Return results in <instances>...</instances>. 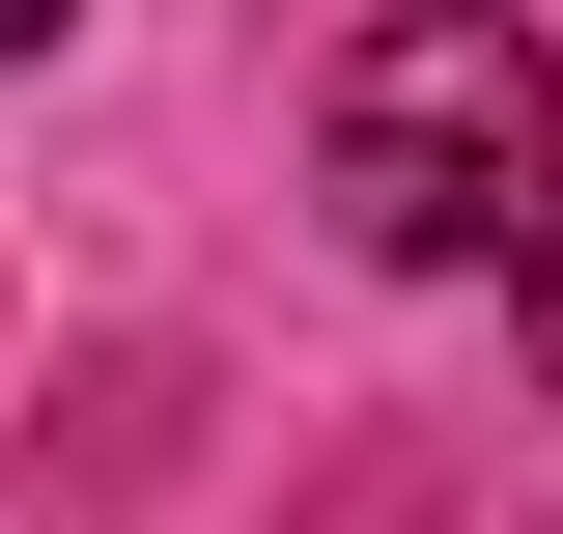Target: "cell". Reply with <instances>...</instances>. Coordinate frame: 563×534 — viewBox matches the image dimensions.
<instances>
[{
  "label": "cell",
  "instance_id": "cell-2",
  "mask_svg": "<svg viewBox=\"0 0 563 534\" xmlns=\"http://www.w3.org/2000/svg\"><path fill=\"white\" fill-rule=\"evenodd\" d=\"M57 29H85V0H0V57H57Z\"/></svg>",
  "mask_w": 563,
  "mask_h": 534
},
{
  "label": "cell",
  "instance_id": "cell-1",
  "mask_svg": "<svg viewBox=\"0 0 563 534\" xmlns=\"http://www.w3.org/2000/svg\"><path fill=\"white\" fill-rule=\"evenodd\" d=\"M310 198H339L395 281H536V254H563V57L507 29V0L339 29V85H310Z\"/></svg>",
  "mask_w": 563,
  "mask_h": 534
}]
</instances>
